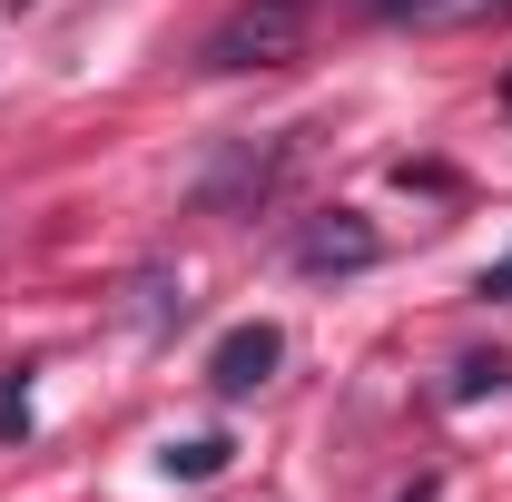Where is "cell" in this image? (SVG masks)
Here are the masks:
<instances>
[{
  "label": "cell",
  "mask_w": 512,
  "mask_h": 502,
  "mask_svg": "<svg viewBox=\"0 0 512 502\" xmlns=\"http://www.w3.org/2000/svg\"><path fill=\"white\" fill-rule=\"evenodd\" d=\"M306 50V10L296 0H247L217 40H207V69H276Z\"/></svg>",
  "instance_id": "6da1fadb"
},
{
  "label": "cell",
  "mask_w": 512,
  "mask_h": 502,
  "mask_svg": "<svg viewBox=\"0 0 512 502\" xmlns=\"http://www.w3.org/2000/svg\"><path fill=\"white\" fill-rule=\"evenodd\" d=\"M375 256H384V237L355 207H325V217H306V237H296V266L306 276H365Z\"/></svg>",
  "instance_id": "7a4b0ae2"
},
{
  "label": "cell",
  "mask_w": 512,
  "mask_h": 502,
  "mask_svg": "<svg viewBox=\"0 0 512 502\" xmlns=\"http://www.w3.org/2000/svg\"><path fill=\"white\" fill-rule=\"evenodd\" d=\"M276 365H286V335H276V325H227L217 355H207V384H217V394H256Z\"/></svg>",
  "instance_id": "3957f363"
},
{
  "label": "cell",
  "mask_w": 512,
  "mask_h": 502,
  "mask_svg": "<svg viewBox=\"0 0 512 502\" xmlns=\"http://www.w3.org/2000/svg\"><path fill=\"white\" fill-rule=\"evenodd\" d=\"M286 178V148H247V158H227L217 178H207V207H237V197H266Z\"/></svg>",
  "instance_id": "277c9868"
},
{
  "label": "cell",
  "mask_w": 512,
  "mask_h": 502,
  "mask_svg": "<svg viewBox=\"0 0 512 502\" xmlns=\"http://www.w3.org/2000/svg\"><path fill=\"white\" fill-rule=\"evenodd\" d=\"M227 453H237V443H227V434H197V443H168V473H178V483H207V473H227Z\"/></svg>",
  "instance_id": "5b68a950"
},
{
  "label": "cell",
  "mask_w": 512,
  "mask_h": 502,
  "mask_svg": "<svg viewBox=\"0 0 512 502\" xmlns=\"http://www.w3.org/2000/svg\"><path fill=\"white\" fill-rule=\"evenodd\" d=\"M512 384V355H473V365H463V384H453V394H503Z\"/></svg>",
  "instance_id": "8992f818"
},
{
  "label": "cell",
  "mask_w": 512,
  "mask_h": 502,
  "mask_svg": "<svg viewBox=\"0 0 512 502\" xmlns=\"http://www.w3.org/2000/svg\"><path fill=\"white\" fill-rule=\"evenodd\" d=\"M483 296H512V256H503V266H493V276H483Z\"/></svg>",
  "instance_id": "52a82bcc"
},
{
  "label": "cell",
  "mask_w": 512,
  "mask_h": 502,
  "mask_svg": "<svg viewBox=\"0 0 512 502\" xmlns=\"http://www.w3.org/2000/svg\"><path fill=\"white\" fill-rule=\"evenodd\" d=\"M384 10H404V20H414V10H453V0H384Z\"/></svg>",
  "instance_id": "ba28073f"
},
{
  "label": "cell",
  "mask_w": 512,
  "mask_h": 502,
  "mask_svg": "<svg viewBox=\"0 0 512 502\" xmlns=\"http://www.w3.org/2000/svg\"><path fill=\"white\" fill-rule=\"evenodd\" d=\"M493 10H512V0H493Z\"/></svg>",
  "instance_id": "9c48e42d"
},
{
  "label": "cell",
  "mask_w": 512,
  "mask_h": 502,
  "mask_svg": "<svg viewBox=\"0 0 512 502\" xmlns=\"http://www.w3.org/2000/svg\"><path fill=\"white\" fill-rule=\"evenodd\" d=\"M503 99H512V79H503Z\"/></svg>",
  "instance_id": "30bf717a"
}]
</instances>
